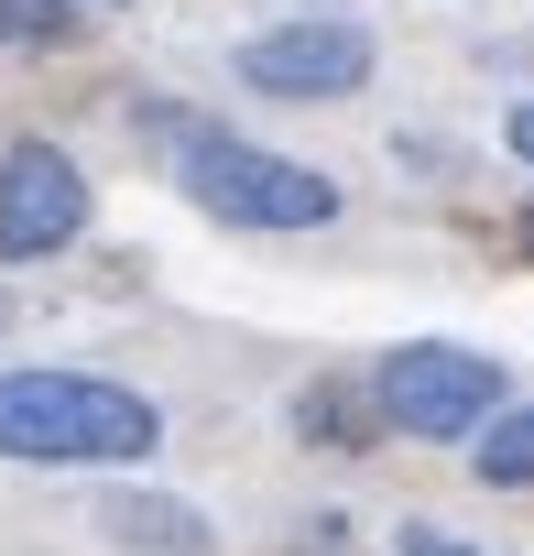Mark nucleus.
Listing matches in <instances>:
<instances>
[{"instance_id":"obj_1","label":"nucleus","mask_w":534,"mask_h":556,"mask_svg":"<svg viewBox=\"0 0 534 556\" xmlns=\"http://www.w3.org/2000/svg\"><path fill=\"white\" fill-rule=\"evenodd\" d=\"M164 447V415L99 371H0V458L23 469H131Z\"/></svg>"},{"instance_id":"obj_6","label":"nucleus","mask_w":534,"mask_h":556,"mask_svg":"<svg viewBox=\"0 0 534 556\" xmlns=\"http://www.w3.org/2000/svg\"><path fill=\"white\" fill-rule=\"evenodd\" d=\"M99 523H110L131 556H207V513H186V502H142V491H110V502H99Z\"/></svg>"},{"instance_id":"obj_2","label":"nucleus","mask_w":534,"mask_h":556,"mask_svg":"<svg viewBox=\"0 0 534 556\" xmlns=\"http://www.w3.org/2000/svg\"><path fill=\"white\" fill-rule=\"evenodd\" d=\"M175 175H186V197H196L207 218H229V229H328V218H339V186H328L317 164L262 153V142H240V131H186V142H175Z\"/></svg>"},{"instance_id":"obj_12","label":"nucleus","mask_w":534,"mask_h":556,"mask_svg":"<svg viewBox=\"0 0 534 556\" xmlns=\"http://www.w3.org/2000/svg\"><path fill=\"white\" fill-rule=\"evenodd\" d=\"M523 251H534V218H523Z\"/></svg>"},{"instance_id":"obj_8","label":"nucleus","mask_w":534,"mask_h":556,"mask_svg":"<svg viewBox=\"0 0 534 556\" xmlns=\"http://www.w3.org/2000/svg\"><path fill=\"white\" fill-rule=\"evenodd\" d=\"M66 34H77L66 0H0V45H66Z\"/></svg>"},{"instance_id":"obj_5","label":"nucleus","mask_w":534,"mask_h":556,"mask_svg":"<svg viewBox=\"0 0 534 556\" xmlns=\"http://www.w3.org/2000/svg\"><path fill=\"white\" fill-rule=\"evenodd\" d=\"M88 229V175L55 142H12L0 153V262H44Z\"/></svg>"},{"instance_id":"obj_11","label":"nucleus","mask_w":534,"mask_h":556,"mask_svg":"<svg viewBox=\"0 0 534 556\" xmlns=\"http://www.w3.org/2000/svg\"><path fill=\"white\" fill-rule=\"evenodd\" d=\"M317 12H349V0H317Z\"/></svg>"},{"instance_id":"obj_3","label":"nucleus","mask_w":534,"mask_h":556,"mask_svg":"<svg viewBox=\"0 0 534 556\" xmlns=\"http://www.w3.org/2000/svg\"><path fill=\"white\" fill-rule=\"evenodd\" d=\"M371 415H382L393 437L447 447V437H469V426L501 415V361L447 350V339H415V350H393V361L371 371Z\"/></svg>"},{"instance_id":"obj_7","label":"nucleus","mask_w":534,"mask_h":556,"mask_svg":"<svg viewBox=\"0 0 534 556\" xmlns=\"http://www.w3.org/2000/svg\"><path fill=\"white\" fill-rule=\"evenodd\" d=\"M480 480L491 491H534V404H501L480 426Z\"/></svg>"},{"instance_id":"obj_4","label":"nucleus","mask_w":534,"mask_h":556,"mask_svg":"<svg viewBox=\"0 0 534 556\" xmlns=\"http://www.w3.org/2000/svg\"><path fill=\"white\" fill-rule=\"evenodd\" d=\"M229 66H240V88H262V99H349V88L371 77V34H360L349 12H295V23H274V34H251Z\"/></svg>"},{"instance_id":"obj_9","label":"nucleus","mask_w":534,"mask_h":556,"mask_svg":"<svg viewBox=\"0 0 534 556\" xmlns=\"http://www.w3.org/2000/svg\"><path fill=\"white\" fill-rule=\"evenodd\" d=\"M393 556H491V545H469V534H447V523H404Z\"/></svg>"},{"instance_id":"obj_10","label":"nucleus","mask_w":534,"mask_h":556,"mask_svg":"<svg viewBox=\"0 0 534 556\" xmlns=\"http://www.w3.org/2000/svg\"><path fill=\"white\" fill-rule=\"evenodd\" d=\"M501 142H512V153L534 164V99H512V121H501Z\"/></svg>"}]
</instances>
